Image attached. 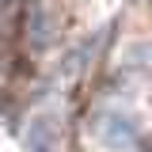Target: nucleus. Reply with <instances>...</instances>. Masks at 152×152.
<instances>
[{"label":"nucleus","instance_id":"f257e3e1","mask_svg":"<svg viewBox=\"0 0 152 152\" xmlns=\"http://www.w3.org/2000/svg\"><path fill=\"white\" fill-rule=\"evenodd\" d=\"M91 137L107 152H126L137 145V118L126 110H99L91 118Z\"/></svg>","mask_w":152,"mask_h":152},{"label":"nucleus","instance_id":"f03ea898","mask_svg":"<svg viewBox=\"0 0 152 152\" xmlns=\"http://www.w3.org/2000/svg\"><path fill=\"white\" fill-rule=\"evenodd\" d=\"M27 148L31 152H50L53 148V122L50 118H38L34 126L27 129Z\"/></svg>","mask_w":152,"mask_h":152}]
</instances>
